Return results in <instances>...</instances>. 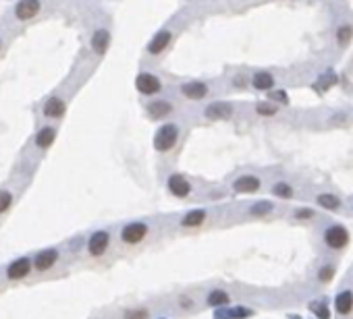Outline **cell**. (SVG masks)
I'll list each match as a JSON object with an SVG mask.
<instances>
[{
    "mask_svg": "<svg viewBox=\"0 0 353 319\" xmlns=\"http://www.w3.org/2000/svg\"><path fill=\"white\" fill-rule=\"evenodd\" d=\"M335 274H337V268H335L333 263H326V265H322V268L318 270V282L328 284V282L335 278Z\"/></svg>",
    "mask_w": 353,
    "mask_h": 319,
    "instance_id": "obj_28",
    "label": "cell"
},
{
    "mask_svg": "<svg viewBox=\"0 0 353 319\" xmlns=\"http://www.w3.org/2000/svg\"><path fill=\"white\" fill-rule=\"evenodd\" d=\"M272 209H274V203L268 201V199H264V201H258V203H253V205L249 207V216H251V218H264V216H268Z\"/></svg>",
    "mask_w": 353,
    "mask_h": 319,
    "instance_id": "obj_24",
    "label": "cell"
},
{
    "mask_svg": "<svg viewBox=\"0 0 353 319\" xmlns=\"http://www.w3.org/2000/svg\"><path fill=\"white\" fill-rule=\"evenodd\" d=\"M160 319H164V317H160Z\"/></svg>",
    "mask_w": 353,
    "mask_h": 319,
    "instance_id": "obj_36",
    "label": "cell"
},
{
    "mask_svg": "<svg viewBox=\"0 0 353 319\" xmlns=\"http://www.w3.org/2000/svg\"><path fill=\"white\" fill-rule=\"evenodd\" d=\"M316 203L322 207V209H326V211H339L341 205H343V201L335 193H320L316 197Z\"/></svg>",
    "mask_w": 353,
    "mask_h": 319,
    "instance_id": "obj_18",
    "label": "cell"
},
{
    "mask_svg": "<svg viewBox=\"0 0 353 319\" xmlns=\"http://www.w3.org/2000/svg\"><path fill=\"white\" fill-rule=\"evenodd\" d=\"M255 112H258L260 116H274L278 112V106L268 104V102H258L255 104Z\"/></svg>",
    "mask_w": 353,
    "mask_h": 319,
    "instance_id": "obj_30",
    "label": "cell"
},
{
    "mask_svg": "<svg viewBox=\"0 0 353 319\" xmlns=\"http://www.w3.org/2000/svg\"><path fill=\"white\" fill-rule=\"evenodd\" d=\"M231 303V295L227 290H222V288H214L208 293L206 297V305L212 307V309H220V307H229Z\"/></svg>",
    "mask_w": 353,
    "mask_h": 319,
    "instance_id": "obj_17",
    "label": "cell"
},
{
    "mask_svg": "<svg viewBox=\"0 0 353 319\" xmlns=\"http://www.w3.org/2000/svg\"><path fill=\"white\" fill-rule=\"evenodd\" d=\"M171 42H173V34L169 29H162V31H158V34L152 38V42L148 44V52L152 56H158V54H162L169 48Z\"/></svg>",
    "mask_w": 353,
    "mask_h": 319,
    "instance_id": "obj_13",
    "label": "cell"
},
{
    "mask_svg": "<svg viewBox=\"0 0 353 319\" xmlns=\"http://www.w3.org/2000/svg\"><path fill=\"white\" fill-rule=\"evenodd\" d=\"M65 102H62L60 98H50L46 104H44V114L48 118H60L62 114H65Z\"/></svg>",
    "mask_w": 353,
    "mask_h": 319,
    "instance_id": "obj_23",
    "label": "cell"
},
{
    "mask_svg": "<svg viewBox=\"0 0 353 319\" xmlns=\"http://www.w3.org/2000/svg\"><path fill=\"white\" fill-rule=\"evenodd\" d=\"M349 241H351V234L343 224H331L322 234V243L333 251L345 249L349 245Z\"/></svg>",
    "mask_w": 353,
    "mask_h": 319,
    "instance_id": "obj_3",
    "label": "cell"
},
{
    "mask_svg": "<svg viewBox=\"0 0 353 319\" xmlns=\"http://www.w3.org/2000/svg\"><path fill=\"white\" fill-rule=\"evenodd\" d=\"M262 187L260 176L255 174H241L233 180V191L237 195H251V193H258Z\"/></svg>",
    "mask_w": 353,
    "mask_h": 319,
    "instance_id": "obj_7",
    "label": "cell"
},
{
    "mask_svg": "<svg viewBox=\"0 0 353 319\" xmlns=\"http://www.w3.org/2000/svg\"><path fill=\"white\" fill-rule=\"evenodd\" d=\"M31 270H34V255H21V257L13 259L7 270H5V278L11 280V282H19V280H25Z\"/></svg>",
    "mask_w": 353,
    "mask_h": 319,
    "instance_id": "obj_2",
    "label": "cell"
},
{
    "mask_svg": "<svg viewBox=\"0 0 353 319\" xmlns=\"http://www.w3.org/2000/svg\"><path fill=\"white\" fill-rule=\"evenodd\" d=\"M212 319H231L229 307H220V309H214V311H212Z\"/></svg>",
    "mask_w": 353,
    "mask_h": 319,
    "instance_id": "obj_33",
    "label": "cell"
},
{
    "mask_svg": "<svg viewBox=\"0 0 353 319\" xmlns=\"http://www.w3.org/2000/svg\"><path fill=\"white\" fill-rule=\"evenodd\" d=\"M208 93H210V89L202 81H187V83L181 85V95H183V98H187V100H191V102L204 100Z\"/></svg>",
    "mask_w": 353,
    "mask_h": 319,
    "instance_id": "obj_10",
    "label": "cell"
},
{
    "mask_svg": "<svg viewBox=\"0 0 353 319\" xmlns=\"http://www.w3.org/2000/svg\"><path fill=\"white\" fill-rule=\"evenodd\" d=\"M179 305H181L183 309H185V307L189 309V307H194V301H191L189 297H181V299H179Z\"/></svg>",
    "mask_w": 353,
    "mask_h": 319,
    "instance_id": "obj_35",
    "label": "cell"
},
{
    "mask_svg": "<svg viewBox=\"0 0 353 319\" xmlns=\"http://www.w3.org/2000/svg\"><path fill=\"white\" fill-rule=\"evenodd\" d=\"M108 44H110L108 31H104V29H98V31H96L93 38H91V48H93V52H96V54H104V52L108 50Z\"/></svg>",
    "mask_w": 353,
    "mask_h": 319,
    "instance_id": "obj_21",
    "label": "cell"
},
{
    "mask_svg": "<svg viewBox=\"0 0 353 319\" xmlns=\"http://www.w3.org/2000/svg\"><path fill=\"white\" fill-rule=\"evenodd\" d=\"M179 141V124L175 122H164L154 135V149L160 153L171 151Z\"/></svg>",
    "mask_w": 353,
    "mask_h": 319,
    "instance_id": "obj_1",
    "label": "cell"
},
{
    "mask_svg": "<svg viewBox=\"0 0 353 319\" xmlns=\"http://www.w3.org/2000/svg\"><path fill=\"white\" fill-rule=\"evenodd\" d=\"M13 205V193L11 191H0V216L9 211Z\"/></svg>",
    "mask_w": 353,
    "mask_h": 319,
    "instance_id": "obj_31",
    "label": "cell"
},
{
    "mask_svg": "<svg viewBox=\"0 0 353 319\" xmlns=\"http://www.w3.org/2000/svg\"><path fill=\"white\" fill-rule=\"evenodd\" d=\"M56 139V129L54 126H42V129L36 133V145L40 149H48Z\"/></svg>",
    "mask_w": 353,
    "mask_h": 319,
    "instance_id": "obj_19",
    "label": "cell"
},
{
    "mask_svg": "<svg viewBox=\"0 0 353 319\" xmlns=\"http://www.w3.org/2000/svg\"><path fill=\"white\" fill-rule=\"evenodd\" d=\"M148 232H150V226L146 224V222H139V220L129 222V224H125L121 228V243L129 245V247L139 245V243H144V238L148 236Z\"/></svg>",
    "mask_w": 353,
    "mask_h": 319,
    "instance_id": "obj_4",
    "label": "cell"
},
{
    "mask_svg": "<svg viewBox=\"0 0 353 319\" xmlns=\"http://www.w3.org/2000/svg\"><path fill=\"white\" fill-rule=\"evenodd\" d=\"M208 218V209L204 207H194V209H189L183 218H181V226L183 228H200L204 222Z\"/></svg>",
    "mask_w": 353,
    "mask_h": 319,
    "instance_id": "obj_14",
    "label": "cell"
},
{
    "mask_svg": "<svg viewBox=\"0 0 353 319\" xmlns=\"http://www.w3.org/2000/svg\"><path fill=\"white\" fill-rule=\"evenodd\" d=\"M173 104L171 102H167V100H158V102H152L150 106H148V116L152 118V120H162V118H167L169 114H173Z\"/></svg>",
    "mask_w": 353,
    "mask_h": 319,
    "instance_id": "obj_16",
    "label": "cell"
},
{
    "mask_svg": "<svg viewBox=\"0 0 353 319\" xmlns=\"http://www.w3.org/2000/svg\"><path fill=\"white\" fill-rule=\"evenodd\" d=\"M135 87L142 95H156L160 89H162V83L154 73H139L135 79Z\"/></svg>",
    "mask_w": 353,
    "mask_h": 319,
    "instance_id": "obj_9",
    "label": "cell"
},
{
    "mask_svg": "<svg viewBox=\"0 0 353 319\" xmlns=\"http://www.w3.org/2000/svg\"><path fill=\"white\" fill-rule=\"evenodd\" d=\"M204 116L208 120H227V118L233 116V106L227 104V102H212V104L206 106Z\"/></svg>",
    "mask_w": 353,
    "mask_h": 319,
    "instance_id": "obj_11",
    "label": "cell"
},
{
    "mask_svg": "<svg viewBox=\"0 0 353 319\" xmlns=\"http://www.w3.org/2000/svg\"><path fill=\"white\" fill-rule=\"evenodd\" d=\"M251 85L253 89H258V91H270L274 87V77L266 71H260V73H255L251 77Z\"/></svg>",
    "mask_w": 353,
    "mask_h": 319,
    "instance_id": "obj_20",
    "label": "cell"
},
{
    "mask_svg": "<svg viewBox=\"0 0 353 319\" xmlns=\"http://www.w3.org/2000/svg\"><path fill=\"white\" fill-rule=\"evenodd\" d=\"M167 189H169V193L177 199H185V197L191 195V184L183 174H171L169 180H167Z\"/></svg>",
    "mask_w": 353,
    "mask_h": 319,
    "instance_id": "obj_8",
    "label": "cell"
},
{
    "mask_svg": "<svg viewBox=\"0 0 353 319\" xmlns=\"http://www.w3.org/2000/svg\"><path fill=\"white\" fill-rule=\"evenodd\" d=\"M60 259V253L56 247H48V249H42L34 255V270L44 274V272H50Z\"/></svg>",
    "mask_w": 353,
    "mask_h": 319,
    "instance_id": "obj_6",
    "label": "cell"
},
{
    "mask_svg": "<svg viewBox=\"0 0 353 319\" xmlns=\"http://www.w3.org/2000/svg\"><path fill=\"white\" fill-rule=\"evenodd\" d=\"M293 216L297 220H310V218H314V209H310V207H297L293 211Z\"/></svg>",
    "mask_w": 353,
    "mask_h": 319,
    "instance_id": "obj_32",
    "label": "cell"
},
{
    "mask_svg": "<svg viewBox=\"0 0 353 319\" xmlns=\"http://www.w3.org/2000/svg\"><path fill=\"white\" fill-rule=\"evenodd\" d=\"M270 98H272V100H278V102H283V104H287V93L280 91V89H278V91H272Z\"/></svg>",
    "mask_w": 353,
    "mask_h": 319,
    "instance_id": "obj_34",
    "label": "cell"
},
{
    "mask_svg": "<svg viewBox=\"0 0 353 319\" xmlns=\"http://www.w3.org/2000/svg\"><path fill=\"white\" fill-rule=\"evenodd\" d=\"M85 249H87V255L89 257H102L106 255V251L110 249V232L108 230H96L89 234L87 243H85Z\"/></svg>",
    "mask_w": 353,
    "mask_h": 319,
    "instance_id": "obj_5",
    "label": "cell"
},
{
    "mask_svg": "<svg viewBox=\"0 0 353 319\" xmlns=\"http://www.w3.org/2000/svg\"><path fill=\"white\" fill-rule=\"evenodd\" d=\"M272 195H274L276 199H283V201H291V199L295 197V189L289 184V182H285V180H278V182H274V187H272Z\"/></svg>",
    "mask_w": 353,
    "mask_h": 319,
    "instance_id": "obj_22",
    "label": "cell"
},
{
    "mask_svg": "<svg viewBox=\"0 0 353 319\" xmlns=\"http://www.w3.org/2000/svg\"><path fill=\"white\" fill-rule=\"evenodd\" d=\"M40 13V0H21L15 7V17L21 21H27Z\"/></svg>",
    "mask_w": 353,
    "mask_h": 319,
    "instance_id": "obj_15",
    "label": "cell"
},
{
    "mask_svg": "<svg viewBox=\"0 0 353 319\" xmlns=\"http://www.w3.org/2000/svg\"><path fill=\"white\" fill-rule=\"evenodd\" d=\"M123 319H150V311L146 307H137V309H127L123 313Z\"/></svg>",
    "mask_w": 353,
    "mask_h": 319,
    "instance_id": "obj_29",
    "label": "cell"
},
{
    "mask_svg": "<svg viewBox=\"0 0 353 319\" xmlns=\"http://www.w3.org/2000/svg\"><path fill=\"white\" fill-rule=\"evenodd\" d=\"M229 313H231V319H249L253 317L255 311L245 305H235V307H229Z\"/></svg>",
    "mask_w": 353,
    "mask_h": 319,
    "instance_id": "obj_27",
    "label": "cell"
},
{
    "mask_svg": "<svg viewBox=\"0 0 353 319\" xmlns=\"http://www.w3.org/2000/svg\"><path fill=\"white\" fill-rule=\"evenodd\" d=\"M335 313L341 317H349L353 313V290L351 288H343L341 293H337L335 297Z\"/></svg>",
    "mask_w": 353,
    "mask_h": 319,
    "instance_id": "obj_12",
    "label": "cell"
},
{
    "mask_svg": "<svg viewBox=\"0 0 353 319\" xmlns=\"http://www.w3.org/2000/svg\"><path fill=\"white\" fill-rule=\"evenodd\" d=\"M310 311L316 315V319H331V309L322 301H312L310 303Z\"/></svg>",
    "mask_w": 353,
    "mask_h": 319,
    "instance_id": "obj_26",
    "label": "cell"
},
{
    "mask_svg": "<svg viewBox=\"0 0 353 319\" xmlns=\"http://www.w3.org/2000/svg\"><path fill=\"white\" fill-rule=\"evenodd\" d=\"M337 42H339V46H347L351 40H353V25H349V23H343V25H339L337 27Z\"/></svg>",
    "mask_w": 353,
    "mask_h": 319,
    "instance_id": "obj_25",
    "label": "cell"
}]
</instances>
